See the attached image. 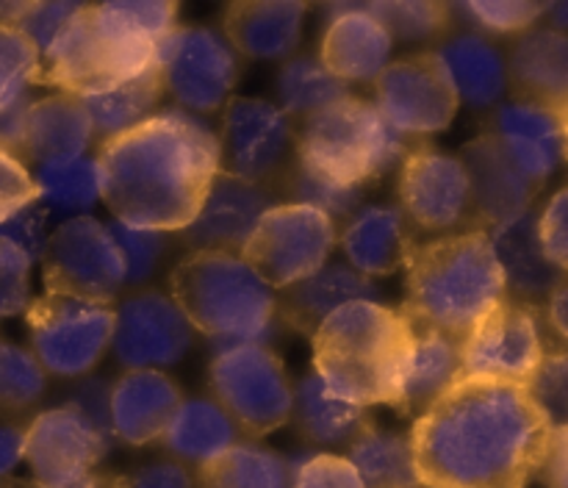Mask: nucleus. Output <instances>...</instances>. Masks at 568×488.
Instances as JSON below:
<instances>
[{"label": "nucleus", "instance_id": "nucleus-55", "mask_svg": "<svg viewBox=\"0 0 568 488\" xmlns=\"http://www.w3.org/2000/svg\"><path fill=\"white\" fill-rule=\"evenodd\" d=\"M22 458H26V427L0 419V480H6Z\"/></svg>", "mask_w": 568, "mask_h": 488}, {"label": "nucleus", "instance_id": "nucleus-53", "mask_svg": "<svg viewBox=\"0 0 568 488\" xmlns=\"http://www.w3.org/2000/svg\"><path fill=\"white\" fill-rule=\"evenodd\" d=\"M109 399H111V380L105 377H83L70 394H67V403L70 408L81 410L105 438L114 441V433H111V419H109Z\"/></svg>", "mask_w": 568, "mask_h": 488}, {"label": "nucleus", "instance_id": "nucleus-13", "mask_svg": "<svg viewBox=\"0 0 568 488\" xmlns=\"http://www.w3.org/2000/svg\"><path fill=\"white\" fill-rule=\"evenodd\" d=\"M220 170L275 189L294 159V122L270 100L233 98L222 111Z\"/></svg>", "mask_w": 568, "mask_h": 488}, {"label": "nucleus", "instance_id": "nucleus-15", "mask_svg": "<svg viewBox=\"0 0 568 488\" xmlns=\"http://www.w3.org/2000/svg\"><path fill=\"white\" fill-rule=\"evenodd\" d=\"M44 288L81 294L98 303H114L125 288V264L103 222L72 216L50 233L44 253Z\"/></svg>", "mask_w": 568, "mask_h": 488}, {"label": "nucleus", "instance_id": "nucleus-43", "mask_svg": "<svg viewBox=\"0 0 568 488\" xmlns=\"http://www.w3.org/2000/svg\"><path fill=\"white\" fill-rule=\"evenodd\" d=\"M105 231L114 238L122 264H125V286H139V283L150 281L166 250V233L122 225L116 220L109 222Z\"/></svg>", "mask_w": 568, "mask_h": 488}, {"label": "nucleus", "instance_id": "nucleus-7", "mask_svg": "<svg viewBox=\"0 0 568 488\" xmlns=\"http://www.w3.org/2000/svg\"><path fill=\"white\" fill-rule=\"evenodd\" d=\"M408 136L394 131L372 100H347L303 116L294 131V155L349 183L381 181L414 150Z\"/></svg>", "mask_w": 568, "mask_h": 488}, {"label": "nucleus", "instance_id": "nucleus-46", "mask_svg": "<svg viewBox=\"0 0 568 488\" xmlns=\"http://www.w3.org/2000/svg\"><path fill=\"white\" fill-rule=\"evenodd\" d=\"M292 488H364L347 458L331 453H300L288 458Z\"/></svg>", "mask_w": 568, "mask_h": 488}, {"label": "nucleus", "instance_id": "nucleus-51", "mask_svg": "<svg viewBox=\"0 0 568 488\" xmlns=\"http://www.w3.org/2000/svg\"><path fill=\"white\" fill-rule=\"evenodd\" d=\"M31 203H37V186H33L31 172L20 159L0 150V222Z\"/></svg>", "mask_w": 568, "mask_h": 488}, {"label": "nucleus", "instance_id": "nucleus-29", "mask_svg": "<svg viewBox=\"0 0 568 488\" xmlns=\"http://www.w3.org/2000/svg\"><path fill=\"white\" fill-rule=\"evenodd\" d=\"M536 222L538 214L530 209L486 231L499 266H503L508 297L514 294V299L530 305L536 299L549 297L560 283H566V272L549 264V258L544 255Z\"/></svg>", "mask_w": 568, "mask_h": 488}, {"label": "nucleus", "instance_id": "nucleus-21", "mask_svg": "<svg viewBox=\"0 0 568 488\" xmlns=\"http://www.w3.org/2000/svg\"><path fill=\"white\" fill-rule=\"evenodd\" d=\"M566 111L514 100L494 111L491 133L503 142L521 175L541 186L566 159Z\"/></svg>", "mask_w": 568, "mask_h": 488}, {"label": "nucleus", "instance_id": "nucleus-57", "mask_svg": "<svg viewBox=\"0 0 568 488\" xmlns=\"http://www.w3.org/2000/svg\"><path fill=\"white\" fill-rule=\"evenodd\" d=\"M566 292L568 286L560 283L552 294L547 297V327H552L555 338H558L560 347H566Z\"/></svg>", "mask_w": 568, "mask_h": 488}, {"label": "nucleus", "instance_id": "nucleus-9", "mask_svg": "<svg viewBox=\"0 0 568 488\" xmlns=\"http://www.w3.org/2000/svg\"><path fill=\"white\" fill-rule=\"evenodd\" d=\"M31 353L44 375L87 377L100 364L114 331V303L44 288L26 311Z\"/></svg>", "mask_w": 568, "mask_h": 488}, {"label": "nucleus", "instance_id": "nucleus-19", "mask_svg": "<svg viewBox=\"0 0 568 488\" xmlns=\"http://www.w3.org/2000/svg\"><path fill=\"white\" fill-rule=\"evenodd\" d=\"M272 205H277L275 189L242 181L220 170L192 225L181 231L183 244L192 250L239 255L253 227Z\"/></svg>", "mask_w": 568, "mask_h": 488}, {"label": "nucleus", "instance_id": "nucleus-31", "mask_svg": "<svg viewBox=\"0 0 568 488\" xmlns=\"http://www.w3.org/2000/svg\"><path fill=\"white\" fill-rule=\"evenodd\" d=\"M92 125L75 94H50L28 105L22 159L42 161L81 159L92 148Z\"/></svg>", "mask_w": 568, "mask_h": 488}, {"label": "nucleus", "instance_id": "nucleus-23", "mask_svg": "<svg viewBox=\"0 0 568 488\" xmlns=\"http://www.w3.org/2000/svg\"><path fill=\"white\" fill-rule=\"evenodd\" d=\"M183 394L166 372H125L111 383V433L131 447H144L164 436Z\"/></svg>", "mask_w": 568, "mask_h": 488}, {"label": "nucleus", "instance_id": "nucleus-16", "mask_svg": "<svg viewBox=\"0 0 568 488\" xmlns=\"http://www.w3.org/2000/svg\"><path fill=\"white\" fill-rule=\"evenodd\" d=\"M194 338V327L175 299L155 288L133 292L114 305L111 353L128 372H164L181 364Z\"/></svg>", "mask_w": 568, "mask_h": 488}, {"label": "nucleus", "instance_id": "nucleus-34", "mask_svg": "<svg viewBox=\"0 0 568 488\" xmlns=\"http://www.w3.org/2000/svg\"><path fill=\"white\" fill-rule=\"evenodd\" d=\"M161 94H164L161 72L159 67H150L148 72L131 78V81L114 83V87L83 94L78 100L89 116L92 136L98 139V144H103L150 120L155 114Z\"/></svg>", "mask_w": 568, "mask_h": 488}, {"label": "nucleus", "instance_id": "nucleus-6", "mask_svg": "<svg viewBox=\"0 0 568 488\" xmlns=\"http://www.w3.org/2000/svg\"><path fill=\"white\" fill-rule=\"evenodd\" d=\"M170 297L211 349L270 344L277 333V292L239 255L192 250L170 277Z\"/></svg>", "mask_w": 568, "mask_h": 488}, {"label": "nucleus", "instance_id": "nucleus-52", "mask_svg": "<svg viewBox=\"0 0 568 488\" xmlns=\"http://www.w3.org/2000/svg\"><path fill=\"white\" fill-rule=\"evenodd\" d=\"M114 488H197L194 475L178 460H153L125 475H114Z\"/></svg>", "mask_w": 568, "mask_h": 488}, {"label": "nucleus", "instance_id": "nucleus-12", "mask_svg": "<svg viewBox=\"0 0 568 488\" xmlns=\"http://www.w3.org/2000/svg\"><path fill=\"white\" fill-rule=\"evenodd\" d=\"M399 211L414 231H480L464 161L430 144L414 148L399 164Z\"/></svg>", "mask_w": 568, "mask_h": 488}, {"label": "nucleus", "instance_id": "nucleus-36", "mask_svg": "<svg viewBox=\"0 0 568 488\" xmlns=\"http://www.w3.org/2000/svg\"><path fill=\"white\" fill-rule=\"evenodd\" d=\"M197 488H292L288 458L255 441H239L194 475Z\"/></svg>", "mask_w": 568, "mask_h": 488}, {"label": "nucleus", "instance_id": "nucleus-58", "mask_svg": "<svg viewBox=\"0 0 568 488\" xmlns=\"http://www.w3.org/2000/svg\"><path fill=\"white\" fill-rule=\"evenodd\" d=\"M64 488H114V475L111 471H89V475L78 477L75 482H70V486Z\"/></svg>", "mask_w": 568, "mask_h": 488}, {"label": "nucleus", "instance_id": "nucleus-30", "mask_svg": "<svg viewBox=\"0 0 568 488\" xmlns=\"http://www.w3.org/2000/svg\"><path fill=\"white\" fill-rule=\"evenodd\" d=\"M449 87L471 109H491L508 89L505 55L480 33H458L433 50Z\"/></svg>", "mask_w": 568, "mask_h": 488}, {"label": "nucleus", "instance_id": "nucleus-42", "mask_svg": "<svg viewBox=\"0 0 568 488\" xmlns=\"http://www.w3.org/2000/svg\"><path fill=\"white\" fill-rule=\"evenodd\" d=\"M39 50L14 26H0V109L28 98L37 83Z\"/></svg>", "mask_w": 568, "mask_h": 488}, {"label": "nucleus", "instance_id": "nucleus-56", "mask_svg": "<svg viewBox=\"0 0 568 488\" xmlns=\"http://www.w3.org/2000/svg\"><path fill=\"white\" fill-rule=\"evenodd\" d=\"M566 444H568V430L566 425H560L558 430H555L552 447H549L547 460H544L541 475H538L544 482H547V488H566V475H568Z\"/></svg>", "mask_w": 568, "mask_h": 488}, {"label": "nucleus", "instance_id": "nucleus-33", "mask_svg": "<svg viewBox=\"0 0 568 488\" xmlns=\"http://www.w3.org/2000/svg\"><path fill=\"white\" fill-rule=\"evenodd\" d=\"M292 419L300 436L316 447H349L366 427L375 425L369 408L333 394L314 372L294 383Z\"/></svg>", "mask_w": 568, "mask_h": 488}, {"label": "nucleus", "instance_id": "nucleus-2", "mask_svg": "<svg viewBox=\"0 0 568 488\" xmlns=\"http://www.w3.org/2000/svg\"><path fill=\"white\" fill-rule=\"evenodd\" d=\"M94 159L100 197L116 222L181 233L220 172V139L209 122L175 105L103 142Z\"/></svg>", "mask_w": 568, "mask_h": 488}, {"label": "nucleus", "instance_id": "nucleus-25", "mask_svg": "<svg viewBox=\"0 0 568 488\" xmlns=\"http://www.w3.org/2000/svg\"><path fill=\"white\" fill-rule=\"evenodd\" d=\"M381 303L375 281L347 264H325L305 281L277 292V322L303 336H314L316 327L347 303Z\"/></svg>", "mask_w": 568, "mask_h": 488}, {"label": "nucleus", "instance_id": "nucleus-18", "mask_svg": "<svg viewBox=\"0 0 568 488\" xmlns=\"http://www.w3.org/2000/svg\"><path fill=\"white\" fill-rule=\"evenodd\" d=\"M114 441L105 438L81 410L70 405L48 408L26 427V458L33 482L42 488H64L98 469Z\"/></svg>", "mask_w": 568, "mask_h": 488}, {"label": "nucleus", "instance_id": "nucleus-47", "mask_svg": "<svg viewBox=\"0 0 568 488\" xmlns=\"http://www.w3.org/2000/svg\"><path fill=\"white\" fill-rule=\"evenodd\" d=\"M31 305V261L11 242L0 238V319L26 314Z\"/></svg>", "mask_w": 568, "mask_h": 488}, {"label": "nucleus", "instance_id": "nucleus-24", "mask_svg": "<svg viewBox=\"0 0 568 488\" xmlns=\"http://www.w3.org/2000/svg\"><path fill=\"white\" fill-rule=\"evenodd\" d=\"M305 11L297 0H233L222 14V37L239 55L283 61L297 50Z\"/></svg>", "mask_w": 568, "mask_h": 488}, {"label": "nucleus", "instance_id": "nucleus-27", "mask_svg": "<svg viewBox=\"0 0 568 488\" xmlns=\"http://www.w3.org/2000/svg\"><path fill=\"white\" fill-rule=\"evenodd\" d=\"M516 100L566 111L568 105V39L552 28H530L516 39L505 59Z\"/></svg>", "mask_w": 568, "mask_h": 488}, {"label": "nucleus", "instance_id": "nucleus-5", "mask_svg": "<svg viewBox=\"0 0 568 488\" xmlns=\"http://www.w3.org/2000/svg\"><path fill=\"white\" fill-rule=\"evenodd\" d=\"M314 375L355 405H397L410 353L403 311L386 303H347L311 336Z\"/></svg>", "mask_w": 568, "mask_h": 488}, {"label": "nucleus", "instance_id": "nucleus-17", "mask_svg": "<svg viewBox=\"0 0 568 488\" xmlns=\"http://www.w3.org/2000/svg\"><path fill=\"white\" fill-rule=\"evenodd\" d=\"M372 103L394 131L416 139L449 128L460 100L430 50L392 61L377 75Z\"/></svg>", "mask_w": 568, "mask_h": 488}, {"label": "nucleus", "instance_id": "nucleus-50", "mask_svg": "<svg viewBox=\"0 0 568 488\" xmlns=\"http://www.w3.org/2000/svg\"><path fill=\"white\" fill-rule=\"evenodd\" d=\"M538 242L549 264L566 272L568 266V192L560 189L552 200H547L544 211L538 214Z\"/></svg>", "mask_w": 568, "mask_h": 488}, {"label": "nucleus", "instance_id": "nucleus-54", "mask_svg": "<svg viewBox=\"0 0 568 488\" xmlns=\"http://www.w3.org/2000/svg\"><path fill=\"white\" fill-rule=\"evenodd\" d=\"M31 98H22L17 103L0 109V150L11 153L22 161V142H26V116ZM26 164V161H22Z\"/></svg>", "mask_w": 568, "mask_h": 488}, {"label": "nucleus", "instance_id": "nucleus-40", "mask_svg": "<svg viewBox=\"0 0 568 488\" xmlns=\"http://www.w3.org/2000/svg\"><path fill=\"white\" fill-rule=\"evenodd\" d=\"M366 11L399 42H422L436 39L453 22V9L438 0H383L366 3Z\"/></svg>", "mask_w": 568, "mask_h": 488}, {"label": "nucleus", "instance_id": "nucleus-44", "mask_svg": "<svg viewBox=\"0 0 568 488\" xmlns=\"http://www.w3.org/2000/svg\"><path fill=\"white\" fill-rule=\"evenodd\" d=\"M455 14H466L475 26L494 33L530 31L547 11V3L536 0H475V3L449 6Z\"/></svg>", "mask_w": 568, "mask_h": 488}, {"label": "nucleus", "instance_id": "nucleus-62", "mask_svg": "<svg viewBox=\"0 0 568 488\" xmlns=\"http://www.w3.org/2000/svg\"><path fill=\"white\" fill-rule=\"evenodd\" d=\"M414 488H427V486H422V482H419V486H414Z\"/></svg>", "mask_w": 568, "mask_h": 488}, {"label": "nucleus", "instance_id": "nucleus-49", "mask_svg": "<svg viewBox=\"0 0 568 488\" xmlns=\"http://www.w3.org/2000/svg\"><path fill=\"white\" fill-rule=\"evenodd\" d=\"M0 238L11 242L14 247H20L28 255V261H44L48 253V211L39 203L26 205L17 214H11L9 220L0 222Z\"/></svg>", "mask_w": 568, "mask_h": 488}, {"label": "nucleus", "instance_id": "nucleus-28", "mask_svg": "<svg viewBox=\"0 0 568 488\" xmlns=\"http://www.w3.org/2000/svg\"><path fill=\"white\" fill-rule=\"evenodd\" d=\"M408 327L410 353L394 408L403 416L419 419L455 380H460V344H464V338L419 325V322H408Z\"/></svg>", "mask_w": 568, "mask_h": 488}, {"label": "nucleus", "instance_id": "nucleus-39", "mask_svg": "<svg viewBox=\"0 0 568 488\" xmlns=\"http://www.w3.org/2000/svg\"><path fill=\"white\" fill-rule=\"evenodd\" d=\"M277 94H281V109L288 116H308L338 100H347L349 83L327 72L316 55H300L288 61L277 75Z\"/></svg>", "mask_w": 568, "mask_h": 488}, {"label": "nucleus", "instance_id": "nucleus-61", "mask_svg": "<svg viewBox=\"0 0 568 488\" xmlns=\"http://www.w3.org/2000/svg\"><path fill=\"white\" fill-rule=\"evenodd\" d=\"M0 488H42V486L33 480H20V477H6V480H0Z\"/></svg>", "mask_w": 568, "mask_h": 488}, {"label": "nucleus", "instance_id": "nucleus-37", "mask_svg": "<svg viewBox=\"0 0 568 488\" xmlns=\"http://www.w3.org/2000/svg\"><path fill=\"white\" fill-rule=\"evenodd\" d=\"M37 203L44 211L53 214L89 216L94 203L100 200V172L98 159H61V161H42L37 164Z\"/></svg>", "mask_w": 568, "mask_h": 488}, {"label": "nucleus", "instance_id": "nucleus-48", "mask_svg": "<svg viewBox=\"0 0 568 488\" xmlns=\"http://www.w3.org/2000/svg\"><path fill=\"white\" fill-rule=\"evenodd\" d=\"M83 9V3H67V0H55V3H28L26 14L17 20L14 28H20L28 37V42L39 50V59L53 48L59 33L70 26L72 17Z\"/></svg>", "mask_w": 568, "mask_h": 488}, {"label": "nucleus", "instance_id": "nucleus-4", "mask_svg": "<svg viewBox=\"0 0 568 488\" xmlns=\"http://www.w3.org/2000/svg\"><path fill=\"white\" fill-rule=\"evenodd\" d=\"M505 297L503 266L486 231L416 242L405 258L399 311L408 322L464 338Z\"/></svg>", "mask_w": 568, "mask_h": 488}, {"label": "nucleus", "instance_id": "nucleus-41", "mask_svg": "<svg viewBox=\"0 0 568 488\" xmlns=\"http://www.w3.org/2000/svg\"><path fill=\"white\" fill-rule=\"evenodd\" d=\"M48 375L31 349L0 342V408L26 410L42 399Z\"/></svg>", "mask_w": 568, "mask_h": 488}, {"label": "nucleus", "instance_id": "nucleus-3", "mask_svg": "<svg viewBox=\"0 0 568 488\" xmlns=\"http://www.w3.org/2000/svg\"><path fill=\"white\" fill-rule=\"evenodd\" d=\"M178 28L172 0H114L83 6L39 59V87L61 94L100 92L155 67V44Z\"/></svg>", "mask_w": 568, "mask_h": 488}, {"label": "nucleus", "instance_id": "nucleus-8", "mask_svg": "<svg viewBox=\"0 0 568 488\" xmlns=\"http://www.w3.org/2000/svg\"><path fill=\"white\" fill-rule=\"evenodd\" d=\"M209 380L214 399L247 441L270 436L292 421L294 380L281 355L264 344L216 349Z\"/></svg>", "mask_w": 568, "mask_h": 488}, {"label": "nucleus", "instance_id": "nucleus-22", "mask_svg": "<svg viewBox=\"0 0 568 488\" xmlns=\"http://www.w3.org/2000/svg\"><path fill=\"white\" fill-rule=\"evenodd\" d=\"M333 17L320 42V55L327 72L344 83H375L392 64L394 39L361 3L333 6Z\"/></svg>", "mask_w": 568, "mask_h": 488}, {"label": "nucleus", "instance_id": "nucleus-14", "mask_svg": "<svg viewBox=\"0 0 568 488\" xmlns=\"http://www.w3.org/2000/svg\"><path fill=\"white\" fill-rule=\"evenodd\" d=\"M547 349L536 305L505 297L464 336L460 377L527 383Z\"/></svg>", "mask_w": 568, "mask_h": 488}, {"label": "nucleus", "instance_id": "nucleus-60", "mask_svg": "<svg viewBox=\"0 0 568 488\" xmlns=\"http://www.w3.org/2000/svg\"><path fill=\"white\" fill-rule=\"evenodd\" d=\"M544 14L549 17V22H552V31L564 33L566 31V22H568V3H547V11Z\"/></svg>", "mask_w": 568, "mask_h": 488}, {"label": "nucleus", "instance_id": "nucleus-32", "mask_svg": "<svg viewBox=\"0 0 568 488\" xmlns=\"http://www.w3.org/2000/svg\"><path fill=\"white\" fill-rule=\"evenodd\" d=\"M161 441L175 455L178 464L200 469L236 447L242 433L214 397H192L181 399Z\"/></svg>", "mask_w": 568, "mask_h": 488}, {"label": "nucleus", "instance_id": "nucleus-26", "mask_svg": "<svg viewBox=\"0 0 568 488\" xmlns=\"http://www.w3.org/2000/svg\"><path fill=\"white\" fill-rule=\"evenodd\" d=\"M338 242L355 272L381 277L403 270L419 238L399 205H361L347 220Z\"/></svg>", "mask_w": 568, "mask_h": 488}, {"label": "nucleus", "instance_id": "nucleus-10", "mask_svg": "<svg viewBox=\"0 0 568 488\" xmlns=\"http://www.w3.org/2000/svg\"><path fill=\"white\" fill-rule=\"evenodd\" d=\"M338 244L336 222L308 205L277 203L253 227L239 258L275 292L305 281L331 261Z\"/></svg>", "mask_w": 568, "mask_h": 488}, {"label": "nucleus", "instance_id": "nucleus-20", "mask_svg": "<svg viewBox=\"0 0 568 488\" xmlns=\"http://www.w3.org/2000/svg\"><path fill=\"white\" fill-rule=\"evenodd\" d=\"M458 159L464 161L469 175L471 203L480 231H491L494 225H503L532 209L538 186L521 175L491 131L466 142Z\"/></svg>", "mask_w": 568, "mask_h": 488}, {"label": "nucleus", "instance_id": "nucleus-38", "mask_svg": "<svg viewBox=\"0 0 568 488\" xmlns=\"http://www.w3.org/2000/svg\"><path fill=\"white\" fill-rule=\"evenodd\" d=\"M364 189V183L342 181V177L331 175V172H322L316 166L305 164L297 155H294L292 164L283 170V175L275 183L277 197L283 194L294 205H308V209L322 211L333 222L349 220L361 209Z\"/></svg>", "mask_w": 568, "mask_h": 488}, {"label": "nucleus", "instance_id": "nucleus-1", "mask_svg": "<svg viewBox=\"0 0 568 488\" xmlns=\"http://www.w3.org/2000/svg\"><path fill=\"white\" fill-rule=\"evenodd\" d=\"M558 427L527 383L460 377L414 419L416 477L427 488H527Z\"/></svg>", "mask_w": 568, "mask_h": 488}, {"label": "nucleus", "instance_id": "nucleus-35", "mask_svg": "<svg viewBox=\"0 0 568 488\" xmlns=\"http://www.w3.org/2000/svg\"><path fill=\"white\" fill-rule=\"evenodd\" d=\"M349 466L364 488H414L419 477L414 469L408 433L383 430L372 425L347 447Z\"/></svg>", "mask_w": 568, "mask_h": 488}, {"label": "nucleus", "instance_id": "nucleus-11", "mask_svg": "<svg viewBox=\"0 0 568 488\" xmlns=\"http://www.w3.org/2000/svg\"><path fill=\"white\" fill-rule=\"evenodd\" d=\"M155 67L178 109L200 116L225 109L242 75V55L214 28L178 26L155 44Z\"/></svg>", "mask_w": 568, "mask_h": 488}, {"label": "nucleus", "instance_id": "nucleus-59", "mask_svg": "<svg viewBox=\"0 0 568 488\" xmlns=\"http://www.w3.org/2000/svg\"><path fill=\"white\" fill-rule=\"evenodd\" d=\"M28 3L22 0H9V3H0V26H17L22 14H26Z\"/></svg>", "mask_w": 568, "mask_h": 488}, {"label": "nucleus", "instance_id": "nucleus-45", "mask_svg": "<svg viewBox=\"0 0 568 488\" xmlns=\"http://www.w3.org/2000/svg\"><path fill=\"white\" fill-rule=\"evenodd\" d=\"M532 399L541 405L552 425H566L568 416V358L566 347H549L527 380Z\"/></svg>", "mask_w": 568, "mask_h": 488}]
</instances>
